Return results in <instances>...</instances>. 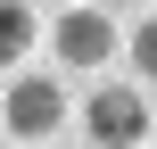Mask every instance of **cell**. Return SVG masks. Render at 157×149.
Masks as SVG:
<instances>
[{
  "mask_svg": "<svg viewBox=\"0 0 157 149\" xmlns=\"http://www.w3.org/2000/svg\"><path fill=\"white\" fill-rule=\"evenodd\" d=\"M132 66H141V75H157V17H141V25H132Z\"/></svg>",
  "mask_w": 157,
  "mask_h": 149,
  "instance_id": "obj_5",
  "label": "cell"
},
{
  "mask_svg": "<svg viewBox=\"0 0 157 149\" xmlns=\"http://www.w3.org/2000/svg\"><path fill=\"white\" fill-rule=\"evenodd\" d=\"M33 50V8L25 0H0V66H17Z\"/></svg>",
  "mask_w": 157,
  "mask_h": 149,
  "instance_id": "obj_4",
  "label": "cell"
},
{
  "mask_svg": "<svg viewBox=\"0 0 157 149\" xmlns=\"http://www.w3.org/2000/svg\"><path fill=\"white\" fill-rule=\"evenodd\" d=\"M116 8H132V0H116Z\"/></svg>",
  "mask_w": 157,
  "mask_h": 149,
  "instance_id": "obj_6",
  "label": "cell"
},
{
  "mask_svg": "<svg viewBox=\"0 0 157 149\" xmlns=\"http://www.w3.org/2000/svg\"><path fill=\"white\" fill-rule=\"evenodd\" d=\"M0 124H8V133H25V141H50V133L66 124V91H58L50 75H25V83H8Z\"/></svg>",
  "mask_w": 157,
  "mask_h": 149,
  "instance_id": "obj_2",
  "label": "cell"
},
{
  "mask_svg": "<svg viewBox=\"0 0 157 149\" xmlns=\"http://www.w3.org/2000/svg\"><path fill=\"white\" fill-rule=\"evenodd\" d=\"M50 50H58L66 66H108V58H116V25H108L99 8H66L58 33H50Z\"/></svg>",
  "mask_w": 157,
  "mask_h": 149,
  "instance_id": "obj_3",
  "label": "cell"
},
{
  "mask_svg": "<svg viewBox=\"0 0 157 149\" xmlns=\"http://www.w3.org/2000/svg\"><path fill=\"white\" fill-rule=\"evenodd\" d=\"M83 133H91L99 149H141V141L157 133V116L141 108V91H124V83H99V91L83 100Z\"/></svg>",
  "mask_w": 157,
  "mask_h": 149,
  "instance_id": "obj_1",
  "label": "cell"
}]
</instances>
